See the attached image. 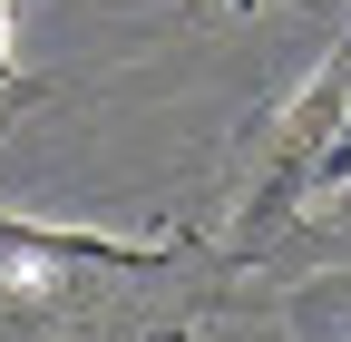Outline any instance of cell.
<instances>
[{
	"mask_svg": "<svg viewBox=\"0 0 351 342\" xmlns=\"http://www.w3.org/2000/svg\"><path fill=\"white\" fill-rule=\"evenodd\" d=\"M351 186V39L332 49V69L302 89L293 108H283V127H274V176H263V196H254V235L263 225H283L302 196H341Z\"/></svg>",
	"mask_w": 351,
	"mask_h": 342,
	"instance_id": "cell-1",
	"label": "cell"
},
{
	"mask_svg": "<svg viewBox=\"0 0 351 342\" xmlns=\"http://www.w3.org/2000/svg\"><path fill=\"white\" fill-rule=\"evenodd\" d=\"M0 89H20V59H10V0H0Z\"/></svg>",
	"mask_w": 351,
	"mask_h": 342,
	"instance_id": "cell-2",
	"label": "cell"
},
{
	"mask_svg": "<svg viewBox=\"0 0 351 342\" xmlns=\"http://www.w3.org/2000/svg\"><path fill=\"white\" fill-rule=\"evenodd\" d=\"M234 10H244V0H234Z\"/></svg>",
	"mask_w": 351,
	"mask_h": 342,
	"instance_id": "cell-3",
	"label": "cell"
}]
</instances>
